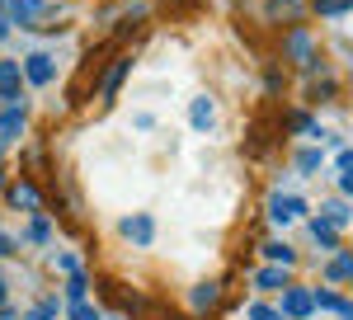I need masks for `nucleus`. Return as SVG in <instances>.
I'll use <instances>...</instances> for the list:
<instances>
[{"label": "nucleus", "instance_id": "nucleus-1", "mask_svg": "<svg viewBox=\"0 0 353 320\" xmlns=\"http://www.w3.org/2000/svg\"><path fill=\"white\" fill-rule=\"evenodd\" d=\"M283 316H292V320H311V316H316V292H306V288H288Z\"/></svg>", "mask_w": 353, "mask_h": 320}, {"label": "nucleus", "instance_id": "nucleus-2", "mask_svg": "<svg viewBox=\"0 0 353 320\" xmlns=\"http://www.w3.org/2000/svg\"><path fill=\"white\" fill-rule=\"evenodd\" d=\"M52 76H57V66H52V57H48V52H33L24 61V80H28V85H48Z\"/></svg>", "mask_w": 353, "mask_h": 320}, {"label": "nucleus", "instance_id": "nucleus-3", "mask_svg": "<svg viewBox=\"0 0 353 320\" xmlns=\"http://www.w3.org/2000/svg\"><path fill=\"white\" fill-rule=\"evenodd\" d=\"M189 118H193V128H198V132H212V123H217V104H212L208 94H198L193 108H189Z\"/></svg>", "mask_w": 353, "mask_h": 320}, {"label": "nucleus", "instance_id": "nucleus-4", "mask_svg": "<svg viewBox=\"0 0 353 320\" xmlns=\"http://www.w3.org/2000/svg\"><path fill=\"white\" fill-rule=\"evenodd\" d=\"M269 212H273V221H278V226H288V221H297V217L306 212V203H301V198H273Z\"/></svg>", "mask_w": 353, "mask_h": 320}, {"label": "nucleus", "instance_id": "nucleus-5", "mask_svg": "<svg viewBox=\"0 0 353 320\" xmlns=\"http://www.w3.org/2000/svg\"><path fill=\"white\" fill-rule=\"evenodd\" d=\"M10 10H14V24H38V19H48V0H14Z\"/></svg>", "mask_w": 353, "mask_h": 320}, {"label": "nucleus", "instance_id": "nucleus-6", "mask_svg": "<svg viewBox=\"0 0 353 320\" xmlns=\"http://www.w3.org/2000/svg\"><path fill=\"white\" fill-rule=\"evenodd\" d=\"M19 80H24V71L14 66V61H0V99H19Z\"/></svg>", "mask_w": 353, "mask_h": 320}, {"label": "nucleus", "instance_id": "nucleus-7", "mask_svg": "<svg viewBox=\"0 0 353 320\" xmlns=\"http://www.w3.org/2000/svg\"><path fill=\"white\" fill-rule=\"evenodd\" d=\"M151 231H156L151 217H128V221H123V236L132 240V245H151Z\"/></svg>", "mask_w": 353, "mask_h": 320}, {"label": "nucleus", "instance_id": "nucleus-8", "mask_svg": "<svg viewBox=\"0 0 353 320\" xmlns=\"http://www.w3.org/2000/svg\"><path fill=\"white\" fill-rule=\"evenodd\" d=\"M10 203H14L19 212H38V188L33 184H14L10 188Z\"/></svg>", "mask_w": 353, "mask_h": 320}, {"label": "nucleus", "instance_id": "nucleus-9", "mask_svg": "<svg viewBox=\"0 0 353 320\" xmlns=\"http://www.w3.org/2000/svg\"><path fill=\"white\" fill-rule=\"evenodd\" d=\"M316 306H325V311H334V316L353 320V301H344V297H334V292H316Z\"/></svg>", "mask_w": 353, "mask_h": 320}, {"label": "nucleus", "instance_id": "nucleus-10", "mask_svg": "<svg viewBox=\"0 0 353 320\" xmlns=\"http://www.w3.org/2000/svg\"><path fill=\"white\" fill-rule=\"evenodd\" d=\"M123 76H128V61H113V66H109V76H104V85H99V90H104V99H113V94H118Z\"/></svg>", "mask_w": 353, "mask_h": 320}, {"label": "nucleus", "instance_id": "nucleus-11", "mask_svg": "<svg viewBox=\"0 0 353 320\" xmlns=\"http://www.w3.org/2000/svg\"><path fill=\"white\" fill-rule=\"evenodd\" d=\"M311 236H316V245H321V250H334V240H339L325 217H316V221H311Z\"/></svg>", "mask_w": 353, "mask_h": 320}, {"label": "nucleus", "instance_id": "nucleus-12", "mask_svg": "<svg viewBox=\"0 0 353 320\" xmlns=\"http://www.w3.org/2000/svg\"><path fill=\"white\" fill-rule=\"evenodd\" d=\"M0 132H5V137L24 132V108H19V104H10V108H5V118H0Z\"/></svg>", "mask_w": 353, "mask_h": 320}, {"label": "nucleus", "instance_id": "nucleus-13", "mask_svg": "<svg viewBox=\"0 0 353 320\" xmlns=\"http://www.w3.org/2000/svg\"><path fill=\"white\" fill-rule=\"evenodd\" d=\"M325 278H334V283H344V278H353V254H334L325 268Z\"/></svg>", "mask_w": 353, "mask_h": 320}, {"label": "nucleus", "instance_id": "nucleus-14", "mask_svg": "<svg viewBox=\"0 0 353 320\" xmlns=\"http://www.w3.org/2000/svg\"><path fill=\"white\" fill-rule=\"evenodd\" d=\"M254 283H259V288H288V273H283L278 264H269V268L254 273Z\"/></svg>", "mask_w": 353, "mask_h": 320}, {"label": "nucleus", "instance_id": "nucleus-15", "mask_svg": "<svg viewBox=\"0 0 353 320\" xmlns=\"http://www.w3.org/2000/svg\"><path fill=\"white\" fill-rule=\"evenodd\" d=\"M288 43H292V61H301V66H306V61H311V33H301V28H297Z\"/></svg>", "mask_w": 353, "mask_h": 320}, {"label": "nucleus", "instance_id": "nucleus-16", "mask_svg": "<svg viewBox=\"0 0 353 320\" xmlns=\"http://www.w3.org/2000/svg\"><path fill=\"white\" fill-rule=\"evenodd\" d=\"M28 240H33V245H48V240H52V221H48V217H33V221H28Z\"/></svg>", "mask_w": 353, "mask_h": 320}, {"label": "nucleus", "instance_id": "nucleus-17", "mask_svg": "<svg viewBox=\"0 0 353 320\" xmlns=\"http://www.w3.org/2000/svg\"><path fill=\"white\" fill-rule=\"evenodd\" d=\"M217 301V283H203V288H193V311H208Z\"/></svg>", "mask_w": 353, "mask_h": 320}, {"label": "nucleus", "instance_id": "nucleus-18", "mask_svg": "<svg viewBox=\"0 0 353 320\" xmlns=\"http://www.w3.org/2000/svg\"><path fill=\"white\" fill-rule=\"evenodd\" d=\"M325 221H330V226H344V221H349V203L330 198V203H325Z\"/></svg>", "mask_w": 353, "mask_h": 320}, {"label": "nucleus", "instance_id": "nucleus-19", "mask_svg": "<svg viewBox=\"0 0 353 320\" xmlns=\"http://www.w3.org/2000/svg\"><path fill=\"white\" fill-rule=\"evenodd\" d=\"M250 320H288V316H283V311H273L269 301H254V306H250Z\"/></svg>", "mask_w": 353, "mask_h": 320}, {"label": "nucleus", "instance_id": "nucleus-20", "mask_svg": "<svg viewBox=\"0 0 353 320\" xmlns=\"http://www.w3.org/2000/svg\"><path fill=\"white\" fill-rule=\"evenodd\" d=\"M85 288H90V278H85V273H71V283H66V297H71V301H81Z\"/></svg>", "mask_w": 353, "mask_h": 320}, {"label": "nucleus", "instance_id": "nucleus-21", "mask_svg": "<svg viewBox=\"0 0 353 320\" xmlns=\"http://www.w3.org/2000/svg\"><path fill=\"white\" fill-rule=\"evenodd\" d=\"M269 259H273V264H292V245L273 240V245H269Z\"/></svg>", "mask_w": 353, "mask_h": 320}, {"label": "nucleus", "instance_id": "nucleus-22", "mask_svg": "<svg viewBox=\"0 0 353 320\" xmlns=\"http://www.w3.org/2000/svg\"><path fill=\"white\" fill-rule=\"evenodd\" d=\"M316 10H321V14H344L349 0H316Z\"/></svg>", "mask_w": 353, "mask_h": 320}, {"label": "nucleus", "instance_id": "nucleus-23", "mask_svg": "<svg viewBox=\"0 0 353 320\" xmlns=\"http://www.w3.org/2000/svg\"><path fill=\"white\" fill-rule=\"evenodd\" d=\"M71 320H99V311L85 306V301H76V306H71Z\"/></svg>", "mask_w": 353, "mask_h": 320}, {"label": "nucleus", "instance_id": "nucleus-24", "mask_svg": "<svg viewBox=\"0 0 353 320\" xmlns=\"http://www.w3.org/2000/svg\"><path fill=\"white\" fill-rule=\"evenodd\" d=\"M57 268H66V273H81V259L66 250V254H57Z\"/></svg>", "mask_w": 353, "mask_h": 320}, {"label": "nucleus", "instance_id": "nucleus-25", "mask_svg": "<svg viewBox=\"0 0 353 320\" xmlns=\"http://www.w3.org/2000/svg\"><path fill=\"white\" fill-rule=\"evenodd\" d=\"M297 165H301V170H316V165H321V156H316V151H301Z\"/></svg>", "mask_w": 353, "mask_h": 320}, {"label": "nucleus", "instance_id": "nucleus-26", "mask_svg": "<svg viewBox=\"0 0 353 320\" xmlns=\"http://www.w3.org/2000/svg\"><path fill=\"white\" fill-rule=\"evenodd\" d=\"M0 254H14V240L5 236V231H0Z\"/></svg>", "mask_w": 353, "mask_h": 320}, {"label": "nucleus", "instance_id": "nucleus-27", "mask_svg": "<svg viewBox=\"0 0 353 320\" xmlns=\"http://www.w3.org/2000/svg\"><path fill=\"white\" fill-rule=\"evenodd\" d=\"M28 320H52V301H48L43 311H33V316H28Z\"/></svg>", "mask_w": 353, "mask_h": 320}, {"label": "nucleus", "instance_id": "nucleus-28", "mask_svg": "<svg viewBox=\"0 0 353 320\" xmlns=\"http://www.w3.org/2000/svg\"><path fill=\"white\" fill-rule=\"evenodd\" d=\"M339 184H344V193H353V170H344V179H339Z\"/></svg>", "mask_w": 353, "mask_h": 320}, {"label": "nucleus", "instance_id": "nucleus-29", "mask_svg": "<svg viewBox=\"0 0 353 320\" xmlns=\"http://www.w3.org/2000/svg\"><path fill=\"white\" fill-rule=\"evenodd\" d=\"M0 306H5V283H0Z\"/></svg>", "mask_w": 353, "mask_h": 320}]
</instances>
